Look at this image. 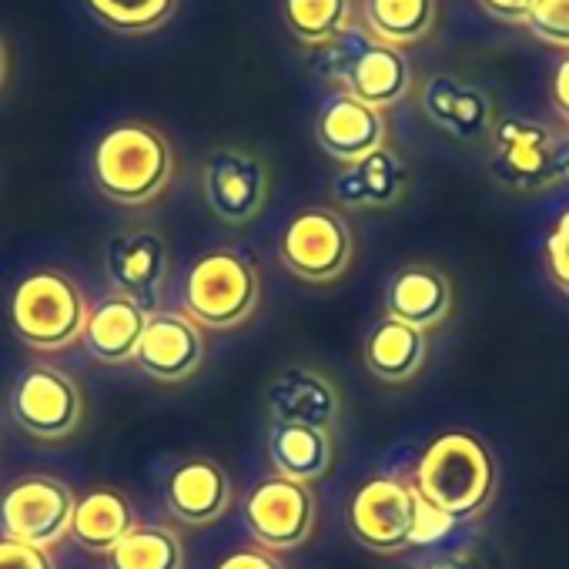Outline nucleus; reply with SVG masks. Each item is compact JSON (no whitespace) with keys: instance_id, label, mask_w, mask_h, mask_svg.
<instances>
[{"instance_id":"obj_1","label":"nucleus","mask_w":569,"mask_h":569,"mask_svg":"<svg viewBox=\"0 0 569 569\" xmlns=\"http://www.w3.org/2000/svg\"><path fill=\"white\" fill-rule=\"evenodd\" d=\"M346 522L352 539L379 556H399L412 546H426L456 526L419 496L412 479L402 476L366 479L349 499Z\"/></svg>"},{"instance_id":"obj_2","label":"nucleus","mask_w":569,"mask_h":569,"mask_svg":"<svg viewBox=\"0 0 569 569\" xmlns=\"http://www.w3.org/2000/svg\"><path fill=\"white\" fill-rule=\"evenodd\" d=\"M412 482L452 522H469L496 499V459L476 432L449 429L426 446Z\"/></svg>"},{"instance_id":"obj_3","label":"nucleus","mask_w":569,"mask_h":569,"mask_svg":"<svg viewBox=\"0 0 569 569\" xmlns=\"http://www.w3.org/2000/svg\"><path fill=\"white\" fill-rule=\"evenodd\" d=\"M91 178L108 201L144 208L158 201L174 178L171 141L148 121H121L98 138Z\"/></svg>"},{"instance_id":"obj_4","label":"nucleus","mask_w":569,"mask_h":569,"mask_svg":"<svg viewBox=\"0 0 569 569\" xmlns=\"http://www.w3.org/2000/svg\"><path fill=\"white\" fill-rule=\"evenodd\" d=\"M91 306L81 284L61 268L24 274L8 302L11 332L34 352H64L81 342Z\"/></svg>"},{"instance_id":"obj_5","label":"nucleus","mask_w":569,"mask_h":569,"mask_svg":"<svg viewBox=\"0 0 569 569\" xmlns=\"http://www.w3.org/2000/svg\"><path fill=\"white\" fill-rule=\"evenodd\" d=\"M261 302V278L238 248H211L198 254L181 281V312L211 332L241 329Z\"/></svg>"},{"instance_id":"obj_6","label":"nucleus","mask_w":569,"mask_h":569,"mask_svg":"<svg viewBox=\"0 0 569 569\" xmlns=\"http://www.w3.org/2000/svg\"><path fill=\"white\" fill-rule=\"evenodd\" d=\"M489 171L519 194L552 191L569 181V134L536 118L506 114L489 131Z\"/></svg>"},{"instance_id":"obj_7","label":"nucleus","mask_w":569,"mask_h":569,"mask_svg":"<svg viewBox=\"0 0 569 569\" xmlns=\"http://www.w3.org/2000/svg\"><path fill=\"white\" fill-rule=\"evenodd\" d=\"M322 74L342 84V94H352L379 111L399 104L412 88V64L402 48H392L356 24H349L329 44Z\"/></svg>"},{"instance_id":"obj_8","label":"nucleus","mask_w":569,"mask_h":569,"mask_svg":"<svg viewBox=\"0 0 569 569\" xmlns=\"http://www.w3.org/2000/svg\"><path fill=\"white\" fill-rule=\"evenodd\" d=\"M356 258V238L349 221L336 208H302L278 234V261L306 284L339 281Z\"/></svg>"},{"instance_id":"obj_9","label":"nucleus","mask_w":569,"mask_h":569,"mask_svg":"<svg viewBox=\"0 0 569 569\" xmlns=\"http://www.w3.org/2000/svg\"><path fill=\"white\" fill-rule=\"evenodd\" d=\"M8 412L21 432L38 442L71 439L84 422V392L78 379L58 366H28L8 396Z\"/></svg>"},{"instance_id":"obj_10","label":"nucleus","mask_w":569,"mask_h":569,"mask_svg":"<svg viewBox=\"0 0 569 569\" xmlns=\"http://www.w3.org/2000/svg\"><path fill=\"white\" fill-rule=\"evenodd\" d=\"M316 519L319 502L312 486L284 476L258 479L241 502V522L248 536L268 552H292L306 546L316 532Z\"/></svg>"},{"instance_id":"obj_11","label":"nucleus","mask_w":569,"mask_h":569,"mask_svg":"<svg viewBox=\"0 0 569 569\" xmlns=\"http://www.w3.org/2000/svg\"><path fill=\"white\" fill-rule=\"evenodd\" d=\"M74 489L58 476H21L0 492V536L54 549L71 539Z\"/></svg>"},{"instance_id":"obj_12","label":"nucleus","mask_w":569,"mask_h":569,"mask_svg":"<svg viewBox=\"0 0 569 569\" xmlns=\"http://www.w3.org/2000/svg\"><path fill=\"white\" fill-rule=\"evenodd\" d=\"M268 164L234 144L214 148L201 164V194L208 211L231 228L251 224L268 201Z\"/></svg>"},{"instance_id":"obj_13","label":"nucleus","mask_w":569,"mask_h":569,"mask_svg":"<svg viewBox=\"0 0 569 569\" xmlns=\"http://www.w3.org/2000/svg\"><path fill=\"white\" fill-rule=\"evenodd\" d=\"M104 274L111 289L144 312H158L171 274L168 238L154 228H121L104 244Z\"/></svg>"},{"instance_id":"obj_14","label":"nucleus","mask_w":569,"mask_h":569,"mask_svg":"<svg viewBox=\"0 0 569 569\" xmlns=\"http://www.w3.org/2000/svg\"><path fill=\"white\" fill-rule=\"evenodd\" d=\"M264 412L271 426H309L336 432L342 419L339 386L312 366H284L264 389Z\"/></svg>"},{"instance_id":"obj_15","label":"nucleus","mask_w":569,"mask_h":569,"mask_svg":"<svg viewBox=\"0 0 569 569\" xmlns=\"http://www.w3.org/2000/svg\"><path fill=\"white\" fill-rule=\"evenodd\" d=\"M134 366L161 386L188 382L204 366V329L194 326L181 309L151 312L134 352Z\"/></svg>"},{"instance_id":"obj_16","label":"nucleus","mask_w":569,"mask_h":569,"mask_svg":"<svg viewBox=\"0 0 569 569\" xmlns=\"http://www.w3.org/2000/svg\"><path fill=\"white\" fill-rule=\"evenodd\" d=\"M231 476L221 462L208 456L181 459L164 479V506L168 512L191 529L218 522L231 509Z\"/></svg>"},{"instance_id":"obj_17","label":"nucleus","mask_w":569,"mask_h":569,"mask_svg":"<svg viewBox=\"0 0 569 569\" xmlns=\"http://www.w3.org/2000/svg\"><path fill=\"white\" fill-rule=\"evenodd\" d=\"M452 281L442 268L412 261L392 271L382 292V316L406 322L419 332L442 326L452 312Z\"/></svg>"},{"instance_id":"obj_18","label":"nucleus","mask_w":569,"mask_h":569,"mask_svg":"<svg viewBox=\"0 0 569 569\" xmlns=\"http://www.w3.org/2000/svg\"><path fill=\"white\" fill-rule=\"evenodd\" d=\"M316 141L329 158L352 164V161L389 144V124L379 108H369V104L356 101L352 94L339 91L319 108Z\"/></svg>"},{"instance_id":"obj_19","label":"nucleus","mask_w":569,"mask_h":569,"mask_svg":"<svg viewBox=\"0 0 569 569\" xmlns=\"http://www.w3.org/2000/svg\"><path fill=\"white\" fill-rule=\"evenodd\" d=\"M409 191V168L389 144L342 164L332 178V198L352 211H386L396 208Z\"/></svg>"},{"instance_id":"obj_20","label":"nucleus","mask_w":569,"mask_h":569,"mask_svg":"<svg viewBox=\"0 0 569 569\" xmlns=\"http://www.w3.org/2000/svg\"><path fill=\"white\" fill-rule=\"evenodd\" d=\"M419 101H422V114L429 118V124L456 141H479L496 124L489 94L452 74L429 78Z\"/></svg>"},{"instance_id":"obj_21","label":"nucleus","mask_w":569,"mask_h":569,"mask_svg":"<svg viewBox=\"0 0 569 569\" xmlns=\"http://www.w3.org/2000/svg\"><path fill=\"white\" fill-rule=\"evenodd\" d=\"M148 316L138 302L111 292L108 299H101L84 326L81 346L88 352V359L101 362V366H128L134 362L138 342L144 336Z\"/></svg>"},{"instance_id":"obj_22","label":"nucleus","mask_w":569,"mask_h":569,"mask_svg":"<svg viewBox=\"0 0 569 569\" xmlns=\"http://www.w3.org/2000/svg\"><path fill=\"white\" fill-rule=\"evenodd\" d=\"M138 526L134 502L118 486H91L74 502L71 539L98 556H108Z\"/></svg>"},{"instance_id":"obj_23","label":"nucleus","mask_w":569,"mask_h":569,"mask_svg":"<svg viewBox=\"0 0 569 569\" xmlns=\"http://www.w3.org/2000/svg\"><path fill=\"white\" fill-rule=\"evenodd\" d=\"M426 352H429L426 332L382 316L372 326V332L366 336L362 362L372 379H379L386 386H406L426 366Z\"/></svg>"},{"instance_id":"obj_24","label":"nucleus","mask_w":569,"mask_h":569,"mask_svg":"<svg viewBox=\"0 0 569 569\" xmlns=\"http://www.w3.org/2000/svg\"><path fill=\"white\" fill-rule=\"evenodd\" d=\"M268 462L274 476L312 486L316 479L329 476L336 462V439L332 432L309 429V426H271Z\"/></svg>"},{"instance_id":"obj_25","label":"nucleus","mask_w":569,"mask_h":569,"mask_svg":"<svg viewBox=\"0 0 569 569\" xmlns=\"http://www.w3.org/2000/svg\"><path fill=\"white\" fill-rule=\"evenodd\" d=\"M108 569H184V539L161 522H138L108 556Z\"/></svg>"},{"instance_id":"obj_26","label":"nucleus","mask_w":569,"mask_h":569,"mask_svg":"<svg viewBox=\"0 0 569 569\" xmlns=\"http://www.w3.org/2000/svg\"><path fill=\"white\" fill-rule=\"evenodd\" d=\"M439 14V0H362L366 31L379 41L402 48L422 41Z\"/></svg>"},{"instance_id":"obj_27","label":"nucleus","mask_w":569,"mask_h":569,"mask_svg":"<svg viewBox=\"0 0 569 569\" xmlns=\"http://www.w3.org/2000/svg\"><path fill=\"white\" fill-rule=\"evenodd\" d=\"M281 14L302 44L329 48L349 28L352 0H284Z\"/></svg>"},{"instance_id":"obj_28","label":"nucleus","mask_w":569,"mask_h":569,"mask_svg":"<svg viewBox=\"0 0 569 569\" xmlns=\"http://www.w3.org/2000/svg\"><path fill=\"white\" fill-rule=\"evenodd\" d=\"M88 4L108 28L121 34H148L174 14L178 0H88Z\"/></svg>"},{"instance_id":"obj_29","label":"nucleus","mask_w":569,"mask_h":569,"mask_svg":"<svg viewBox=\"0 0 569 569\" xmlns=\"http://www.w3.org/2000/svg\"><path fill=\"white\" fill-rule=\"evenodd\" d=\"M526 28L549 48L569 51V0H536Z\"/></svg>"},{"instance_id":"obj_30","label":"nucleus","mask_w":569,"mask_h":569,"mask_svg":"<svg viewBox=\"0 0 569 569\" xmlns=\"http://www.w3.org/2000/svg\"><path fill=\"white\" fill-rule=\"evenodd\" d=\"M546 268L556 281V289L569 296V208L556 218L546 234Z\"/></svg>"},{"instance_id":"obj_31","label":"nucleus","mask_w":569,"mask_h":569,"mask_svg":"<svg viewBox=\"0 0 569 569\" xmlns=\"http://www.w3.org/2000/svg\"><path fill=\"white\" fill-rule=\"evenodd\" d=\"M0 569H58L51 549L0 536Z\"/></svg>"},{"instance_id":"obj_32","label":"nucleus","mask_w":569,"mask_h":569,"mask_svg":"<svg viewBox=\"0 0 569 569\" xmlns=\"http://www.w3.org/2000/svg\"><path fill=\"white\" fill-rule=\"evenodd\" d=\"M214 569H284V562L278 559V552H268L251 542V546H238L228 556H221Z\"/></svg>"},{"instance_id":"obj_33","label":"nucleus","mask_w":569,"mask_h":569,"mask_svg":"<svg viewBox=\"0 0 569 569\" xmlns=\"http://www.w3.org/2000/svg\"><path fill=\"white\" fill-rule=\"evenodd\" d=\"M476 4L502 24H526L536 0H476Z\"/></svg>"},{"instance_id":"obj_34","label":"nucleus","mask_w":569,"mask_h":569,"mask_svg":"<svg viewBox=\"0 0 569 569\" xmlns=\"http://www.w3.org/2000/svg\"><path fill=\"white\" fill-rule=\"evenodd\" d=\"M549 98H552V108L559 111V118L569 121V54H566V58L556 64V71H552Z\"/></svg>"},{"instance_id":"obj_35","label":"nucleus","mask_w":569,"mask_h":569,"mask_svg":"<svg viewBox=\"0 0 569 569\" xmlns=\"http://www.w3.org/2000/svg\"><path fill=\"white\" fill-rule=\"evenodd\" d=\"M419 569H479V566L469 556H462V552H442V556L426 559Z\"/></svg>"},{"instance_id":"obj_36","label":"nucleus","mask_w":569,"mask_h":569,"mask_svg":"<svg viewBox=\"0 0 569 569\" xmlns=\"http://www.w3.org/2000/svg\"><path fill=\"white\" fill-rule=\"evenodd\" d=\"M4 78H8V48L0 41V88H4Z\"/></svg>"}]
</instances>
